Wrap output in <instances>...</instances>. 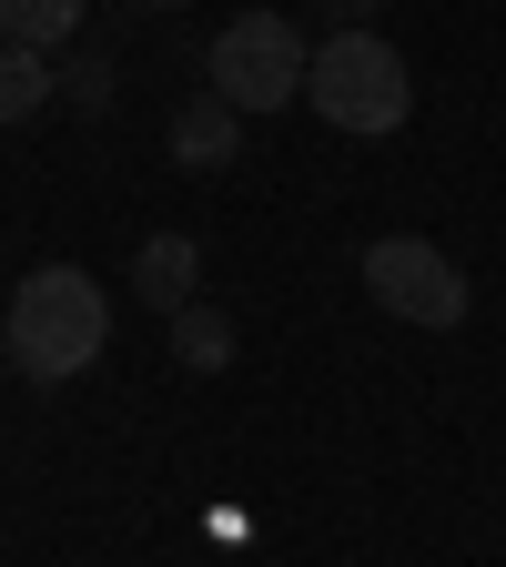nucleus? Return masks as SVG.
<instances>
[{
  "instance_id": "11",
  "label": "nucleus",
  "mask_w": 506,
  "mask_h": 567,
  "mask_svg": "<svg viewBox=\"0 0 506 567\" xmlns=\"http://www.w3.org/2000/svg\"><path fill=\"white\" fill-rule=\"evenodd\" d=\"M334 11H344V31H354V11H365V0H334Z\"/></svg>"
},
{
  "instance_id": "5",
  "label": "nucleus",
  "mask_w": 506,
  "mask_h": 567,
  "mask_svg": "<svg viewBox=\"0 0 506 567\" xmlns=\"http://www.w3.org/2000/svg\"><path fill=\"white\" fill-rule=\"evenodd\" d=\"M173 163H183V173H224V163H244V112H234L224 92H193V102L173 112Z\"/></svg>"
},
{
  "instance_id": "7",
  "label": "nucleus",
  "mask_w": 506,
  "mask_h": 567,
  "mask_svg": "<svg viewBox=\"0 0 506 567\" xmlns=\"http://www.w3.org/2000/svg\"><path fill=\"white\" fill-rule=\"evenodd\" d=\"M82 11H92V0H0V41L61 51V41H82Z\"/></svg>"
},
{
  "instance_id": "1",
  "label": "nucleus",
  "mask_w": 506,
  "mask_h": 567,
  "mask_svg": "<svg viewBox=\"0 0 506 567\" xmlns=\"http://www.w3.org/2000/svg\"><path fill=\"white\" fill-rule=\"evenodd\" d=\"M102 334H112V305H102V284H92L82 264L21 274L11 324H0V344H11V365H21L31 385H71V375L102 354Z\"/></svg>"
},
{
  "instance_id": "2",
  "label": "nucleus",
  "mask_w": 506,
  "mask_h": 567,
  "mask_svg": "<svg viewBox=\"0 0 506 567\" xmlns=\"http://www.w3.org/2000/svg\"><path fill=\"white\" fill-rule=\"evenodd\" d=\"M304 102L334 122V132H395L405 112H415V71H405V51L395 41H375L365 21L354 31H334V41H314V71H304Z\"/></svg>"
},
{
  "instance_id": "6",
  "label": "nucleus",
  "mask_w": 506,
  "mask_h": 567,
  "mask_svg": "<svg viewBox=\"0 0 506 567\" xmlns=\"http://www.w3.org/2000/svg\"><path fill=\"white\" fill-rule=\"evenodd\" d=\"M193 284H203V244H193V234H153V244L132 254V295L153 305V315H183Z\"/></svg>"
},
{
  "instance_id": "10",
  "label": "nucleus",
  "mask_w": 506,
  "mask_h": 567,
  "mask_svg": "<svg viewBox=\"0 0 506 567\" xmlns=\"http://www.w3.org/2000/svg\"><path fill=\"white\" fill-rule=\"evenodd\" d=\"M71 102H82V112H102V102H112V61H102V51L71 61Z\"/></svg>"
},
{
  "instance_id": "12",
  "label": "nucleus",
  "mask_w": 506,
  "mask_h": 567,
  "mask_svg": "<svg viewBox=\"0 0 506 567\" xmlns=\"http://www.w3.org/2000/svg\"><path fill=\"white\" fill-rule=\"evenodd\" d=\"M142 11H183V0H142Z\"/></svg>"
},
{
  "instance_id": "9",
  "label": "nucleus",
  "mask_w": 506,
  "mask_h": 567,
  "mask_svg": "<svg viewBox=\"0 0 506 567\" xmlns=\"http://www.w3.org/2000/svg\"><path fill=\"white\" fill-rule=\"evenodd\" d=\"M173 354H183L193 375H213V365H234V324L213 315V305H183V315H173Z\"/></svg>"
},
{
  "instance_id": "4",
  "label": "nucleus",
  "mask_w": 506,
  "mask_h": 567,
  "mask_svg": "<svg viewBox=\"0 0 506 567\" xmlns=\"http://www.w3.org/2000/svg\"><path fill=\"white\" fill-rule=\"evenodd\" d=\"M365 295L395 315V324H436V334H456L466 324V274L446 264V244H425V234H385V244H365Z\"/></svg>"
},
{
  "instance_id": "8",
  "label": "nucleus",
  "mask_w": 506,
  "mask_h": 567,
  "mask_svg": "<svg viewBox=\"0 0 506 567\" xmlns=\"http://www.w3.org/2000/svg\"><path fill=\"white\" fill-rule=\"evenodd\" d=\"M41 102H51V51L0 41V122H31Z\"/></svg>"
},
{
  "instance_id": "3",
  "label": "nucleus",
  "mask_w": 506,
  "mask_h": 567,
  "mask_svg": "<svg viewBox=\"0 0 506 567\" xmlns=\"http://www.w3.org/2000/svg\"><path fill=\"white\" fill-rule=\"evenodd\" d=\"M304 71H314V51H304L295 21H283V11H244V21L213 31V51H203V92H224V102L254 122V112H283V102H295Z\"/></svg>"
}]
</instances>
